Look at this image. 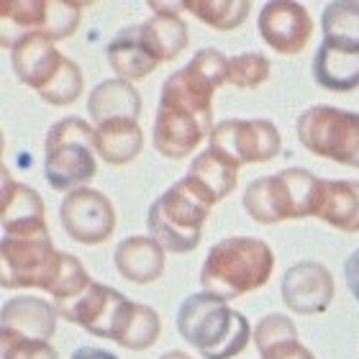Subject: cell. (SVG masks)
I'll list each match as a JSON object with an SVG mask.
<instances>
[{
	"instance_id": "6da1fadb",
	"label": "cell",
	"mask_w": 359,
	"mask_h": 359,
	"mask_svg": "<svg viewBox=\"0 0 359 359\" xmlns=\"http://www.w3.org/2000/svg\"><path fill=\"white\" fill-rule=\"evenodd\" d=\"M229 60L203 49L185 67L167 77L154 118V149L167 159H182L213 131V93L226 83Z\"/></svg>"
},
{
	"instance_id": "7a4b0ae2",
	"label": "cell",
	"mask_w": 359,
	"mask_h": 359,
	"mask_svg": "<svg viewBox=\"0 0 359 359\" xmlns=\"http://www.w3.org/2000/svg\"><path fill=\"white\" fill-rule=\"evenodd\" d=\"M54 308L60 318L131 352L149 349L162 334V321L154 308L134 303L123 292L100 283H90L80 295L54 303Z\"/></svg>"
},
{
	"instance_id": "3957f363",
	"label": "cell",
	"mask_w": 359,
	"mask_h": 359,
	"mask_svg": "<svg viewBox=\"0 0 359 359\" xmlns=\"http://www.w3.org/2000/svg\"><path fill=\"white\" fill-rule=\"evenodd\" d=\"M275 255L267 241L255 236H231L213 244L201 267L203 292L221 300H236L269 283Z\"/></svg>"
},
{
	"instance_id": "277c9868",
	"label": "cell",
	"mask_w": 359,
	"mask_h": 359,
	"mask_svg": "<svg viewBox=\"0 0 359 359\" xmlns=\"http://www.w3.org/2000/svg\"><path fill=\"white\" fill-rule=\"evenodd\" d=\"M177 331L203 359H233L255 337L247 318L210 292H195L182 300Z\"/></svg>"
},
{
	"instance_id": "5b68a950",
	"label": "cell",
	"mask_w": 359,
	"mask_h": 359,
	"mask_svg": "<svg viewBox=\"0 0 359 359\" xmlns=\"http://www.w3.org/2000/svg\"><path fill=\"white\" fill-rule=\"evenodd\" d=\"M15 77L52 105L75 103L83 93V72L44 34H23L11 46Z\"/></svg>"
},
{
	"instance_id": "8992f818",
	"label": "cell",
	"mask_w": 359,
	"mask_h": 359,
	"mask_svg": "<svg viewBox=\"0 0 359 359\" xmlns=\"http://www.w3.org/2000/svg\"><path fill=\"white\" fill-rule=\"evenodd\" d=\"M323 180L308 170H283L249 182L244 190V210L259 224H280L290 218L318 213Z\"/></svg>"
},
{
	"instance_id": "52a82bcc",
	"label": "cell",
	"mask_w": 359,
	"mask_h": 359,
	"mask_svg": "<svg viewBox=\"0 0 359 359\" xmlns=\"http://www.w3.org/2000/svg\"><path fill=\"white\" fill-rule=\"evenodd\" d=\"M95 128L83 118L57 121L44 144V175L54 190L75 193L95 177Z\"/></svg>"
},
{
	"instance_id": "ba28073f",
	"label": "cell",
	"mask_w": 359,
	"mask_h": 359,
	"mask_svg": "<svg viewBox=\"0 0 359 359\" xmlns=\"http://www.w3.org/2000/svg\"><path fill=\"white\" fill-rule=\"evenodd\" d=\"M67 255L54 247L49 231L31 236H3L0 244V283L6 290L52 292L60 283Z\"/></svg>"
},
{
	"instance_id": "9c48e42d",
	"label": "cell",
	"mask_w": 359,
	"mask_h": 359,
	"mask_svg": "<svg viewBox=\"0 0 359 359\" xmlns=\"http://www.w3.org/2000/svg\"><path fill=\"white\" fill-rule=\"evenodd\" d=\"M208 213V203L198 198L180 180L151 203L147 229H149L151 239H157L165 247V252L187 255L201 244L203 224H205Z\"/></svg>"
},
{
	"instance_id": "30bf717a",
	"label": "cell",
	"mask_w": 359,
	"mask_h": 359,
	"mask_svg": "<svg viewBox=\"0 0 359 359\" xmlns=\"http://www.w3.org/2000/svg\"><path fill=\"white\" fill-rule=\"evenodd\" d=\"M295 128L311 154L359 167V113L337 105H313L300 116Z\"/></svg>"
},
{
	"instance_id": "8fae6325",
	"label": "cell",
	"mask_w": 359,
	"mask_h": 359,
	"mask_svg": "<svg viewBox=\"0 0 359 359\" xmlns=\"http://www.w3.org/2000/svg\"><path fill=\"white\" fill-rule=\"evenodd\" d=\"M210 149L233 165H259L275 159L283 149L280 131L267 118H226L210 131Z\"/></svg>"
},
{
	"instance_id": "7c38bea8",
	"label": "cell",
	"mask_w": 359,
	"mask_h": 359,
	"mask_svg": "<svg viewBox=\"0 0 359 359\" xmlns=\"http://www.w3.org/2000/svg\"><path fill=\"white\" fill-rule=\"evenodd\" d=\"M62 229L72 241L80 244H103L116 229V210L108 195L93 187H80L62 201L60 208Z\"/></svg>"
},
{
	"instance_id": "4fadbf2b",
	"label": "cell",
	"mask_w": 359,
	"mask_h": 359,
	"mask_svg": "<svg viewBox=\"0 0 359 359\" xmlns=\"http://www.w3.org/2000/svg\"><path fill=\"white\" fill-rule=\"evenodd\" d=\"M280 292L292 313L318 316L334 300V275L321 262H298L283 275Z\"/></svg>"
},
{
	"instance_id": "5bb4252c",
	"label": "cell",
	"mask_w": 359,
	"mask_h": 359,
	"mask_svg": "<svg viewBox=\"0 0 359 359\" xmlns=\"http://www.w3.org/2000/svg\"><path fill=\"white\" fill-rule=\"evenodd\" d=\"M264 44L280 54H300L313 34L311 13L300 3H267L257 21Z\"/></svg>"
},
{
	"instance_id": "9a60e30c",
	"label": "cell",
	"mask_w": 359,
	"mask_h": 359,
	"mask_svg": "<svg viewBox=\"0 0 359 359\" xmlns=\"http://www.w3.org/2000/svg\"><path fill=\"white\" fill-rule=\"evenodd\" d=\"M3 231L6 236H31L44 233L46 229V210L41 195L34 187L11 180L8 170H3Z\"/></svg>"
},
{
	"instance_id": "2e32d148",
	"label": "cell",
	"mask_w": 359,
	"mask_h": 359,
	"mask_svg": "<svg viewBox=\"0 0 359 359\" xmlns=\"http://www.w3.org/2000/svg\"><path fill=\"white\" fill-rule=\"evenodd\" d=\"M57 308L34 295H18L3 306L0 337H21L49 341L57 331Z\"/></svg>"
},
{
	"instance_id": "e0dca14e",
	"label": "cell",
	"mask_w": 359,
	"mask_h": 359,
	"mask_svg": "<svg viewBox=\"0 0 359 359\" xmlns=\"http://www.w3.org/2000/svg\"><path fill=\"white\" fill-rule=\"evenodd\" d=\"M236 172L239 167L231 159H226L216 149H205L193 159L182 182L213 208L218 201L229 198L236 190Z\"/></svg>"
},
{
	"instance_id": "ac0fdd59",
	"label": "cell",
	"mask_w": 359,
	"mask_h": 359,
	"mask_svg": "<svg viewBox=\"0 0 359 359\" xmlns=\"http://www.w3.org/2000/svg\"><path fill=\"white\" fill-rule=\"evenodd\" d=\"M149 6L154 15L149 21L139 23V31L159 62H172L190 41L187 23L177 15V8H182V3H149Z\"/></svg>"
},
{
	"instance_id": "d6986e66",
	"label": "cell",
	"mask_w": 359,
	"mask_h": 359,
	"mask_svg": "<svg viewBox=\"0 0 359 359\" xmlns=\"http://www.w3.org/2000/svg\"><path fill=\"white\" fill-rule=\"evenodd\" d=\"M165 247L151 236H128L113 252V264L128 283H154L165 272Z\"/></svg>"
},
{
	"instance_id": "ffe728a7",
	"label": "cell",
	"mask_w": 359,
	"mask_h": 359,
	"mask_svg": "<svg viewBox=\"0 0 359 359\" xmlns=\"http://www.w3.org/2000/svg\"><path fill=\"white\" fill-rule=\"evenodd\" d=\"M105 54H108V65L113 67V72L121 80H126V83L144 80V77L157 69V65H162L154 57V52L147 46L139 26H126L123 31H118L111 39Z\"/></svg>"
},
{
	"instance_id": "44dd1931",
	"label": "cell",
	"mask_w": 359,
	"mask_h": 359,
	"mask_svg": "<svg viewBox=\"0 0 359 359\" xmlns=\"http://www.w3.org/2000/svg\"><path fill=\"white\" fill-rule=\"evenodd\" d=\"M313 77L323 90L352 93L359 88V52L321 41L313 60Z\"/></svg>"
},
{
	"instance_id": "7402d4cb",
	"label": "cell",
	"mask_w": 359,
	"mask_h": 359,
	"mask_svg": "<svg viewBox=\"0 0 359 359\" xmlns=\"http://www.w3.org/2000/svg\"><path fill=\"white\" fill-rule=\"evenodd\" d=\"M323 224L339 231H359V182L357 180H323L318 213Z\"/></svg>"
},
{
	"instance_id": "603a6c76",
	"label": "cell",
	"mask_w": 359,
	"mask_h": 359,
	"mask_svg": "<svg viewBox=\"0 0 359 359\" xmlns=\"http://www.w3.org/2000/svg\"><path fill=\"white\" fill-rule=\"evenodd\" d=\"M88 113L90 118L97 123H105V121L113 118H136L139 121V113H142V95L139 90L134 88L126 80H105V83L97 85L88 97Z\"/></svg>"
},
{
	"instance_id": "cb8c5ba5",
	"label": "cell",
	"mask_w": 359,
	"mask_h": 359,
	"mask_svg": "<svg viewBox=\"0 0 359 359\" xmlns=\"http://www.w3.org/2000/svg\"><path fill=\"white\" fill-rule=\"evenodd\" d=\"M95 149L108 165H128L144 149V134L136 118H113L95 126Z\"/></svg>"
},
{
	"instance_id": "d4e9b609",
	"label": "cell",
	"mask_w": 359,
	"mask_h": 359,
	"mask_svg": "<svg viewBox=\"0 0 359 359\" xmlns=\"http://www.w3.org/2000/svg\"><path fill=\"white\" fill-rule=\"evenodd\" d=\"M255 344L262 359H292L303 349L295 323L283 313H269L257 323Z\"/></svg>"
},
{
	"instance_id": "484cf974",
	"label": "cell",
	"mask_w": 359,
	"mask_h": 359,
	"mask_svg": "<svg viewBox=\"0 0 359 359\" xmlns=\"http://www.w3.org/2000/svg\"><path fill=\"white\" fill-rule=\"evenodd\" d=\"M182 11L193 13L216 31H233L252 13L249 0H182Z\"/></svg>"
},
{
	"instance_id": "4316f807",
	"label": "cell",
	"mask_w": 359,
	"mask_h": 359,
	"mask_svg": "<svg viewBox=\"0 0 359 359\" xmlns=\"http://www.w3.org/2000/svg\"><path fill=\"white\" fill-rule=\"evenodd\" d=\"M323 41L359 52V3H331L321 15Z\"/></svg>"
},
{
	"instance_id": "83f0119b",
	"label": "cell",
	"mask_w": 359,
	"mask_h": 359,
	"mask_svg": "<svg viewBox=\"0 0 359 359\" xmlns=\"http://www.w3.org/2000/svg\"><path fill=\"white\" fill-rule=\"evenodd\" d=\"M46 6L49 0H3L0 3L3 26L6 29L15 26L23 34H41L46 23Z\"/></svg>"
},
{
	"instance_id": "f1b7e54d",
	"label": "cell",
	"mask_w": 359,
	"mask_h": 359,
	"mask_svg": "<svg viewBox=\"0 0 359 359\" xmlns=\"http://www.w3.org/2000/svg\"><path fill=\"white\" fill-rule=\"evenodd\" d=\"M269 77V60L257 52H244L236 54L229 60V75H226V83L233 85V88H244V90H255Z\"/></svg>"
},
{
	"instance_id": "f546056e",
	"label": "cell",
	"mask_w": 359,
	"mask_h": 359,
	"mask_svg": "<svg viewBox=\"0 0 359 359\" xmlns=\"http://www.w3.org/2000/svg\"><path fill=\"white\" fill-rule=\"evenodd\" d=\"M80 3H65V0H49L46 6V23H44V36H49L52 41L72 36L80 23Z\"/></svg>"
},
{
	"instance_id": "4dcf8cb0",
	"label": "cell",
	"mask_w": 359,
	"mask_h": 359,
	"mask_svg": "<svg viewBox=\"0 0 359 359\" xmlns=\"http://www.w3.org/2000/svg\"><path fill=\"white\" fill-rule=\"evenodd\" d=\"M0 344H3V359H60L49 341L39 339L0 337Z\"/></svg>"
},
{
	"instance_id": "1f68e13d",
	"label": "cell",
	"mask_w": 359,
	"mask_h": 359,
	"mask_svg": "<svg viewBox=\"0 0 359 359\" xmlns=\"http://www.w3.org/2000/svg\"><path fill=\"white\" fill-rule=\"evenodd\" d=\"M344 280H346V287L352 292L354 298L359 303V249L349 255V259L344 262Z\"/></svg>"
},
{
	"instance_id": "d6a6232c",
	"label": "cell",
	"mask_w": 359,
	"mask_h": 359,
	"mask_svg": "<svg viewBox=\"0 0 359 359\" xmlns=\"http://www.w3.org/2000/svg\"><path fill=\"white\" fill-rule=\"evenodd\" d=\"M72 359H118L113 357L111 352H105V349H93V346H80V349H75V354H72Z\"/></svg>"
},
{
	"instance_id": "836d02e7",
	"label": "cell",
	"mask_w": 359,
	"mask_h": 359,
	"mask_svg": "<svg viewBox=\"0 0 359 359\" xmlns=\"http://www.w3.org/2000/svg\"><path fill=\"white\" fill-rule=\"evenodd\" d=\"M159 359H193L190 354H185V352H167V354H162Z\"/></svg>"
},
{
	"instance_id": "e575fe53",
	"label": "cell",
	"mask_w": 359,
	"mask_h": 359,
	"mask_svg": "<svg viewBox=\"0 0 359 359\" xmlns=\"http://www.w3.org/2000/svg\"><path fill=\"white\" fill-rule=\"evenodd\" d=\"M292 359H316L313 354H311V349H306V346H303V349H300L298 354H295V357Z\"/></svg>"
}]
</instances>
